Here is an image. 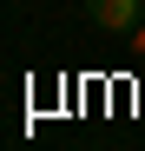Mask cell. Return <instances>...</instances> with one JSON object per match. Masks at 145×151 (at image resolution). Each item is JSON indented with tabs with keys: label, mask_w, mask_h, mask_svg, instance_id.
Returning <instances> with one entry per match:
<instances>
[{
	"label": "cell",
	"mask_w": 145,
	"mask_h": 151,
	"mask_svg": "<svg viewBox=\"0 0 145 151\" xmlns=\"http://www.w3.org/2000/svg\"><path fill=\"white\" fill-rule=\"evenodd\" d=\"M86 20L99 33H119V40H125L138 20H145V0H86Z\"/></svg>",
	"instance_id": "1"
},
{
	"label": "cell",
	"mask_w": 145,
	"mask_h": 151,
	"mask_svg": "<svg viewBox=\"0 0 145 151\" xmlns=\"http://www.w3.org/2000/svg\"><path fill=\"white\" fill-rule=\"evenodd\" d=\"M125 40H132V53H138V66H145V20H138V27H132Z\"/></svg>",
	"instance_id": "2"
}]
</instances>
